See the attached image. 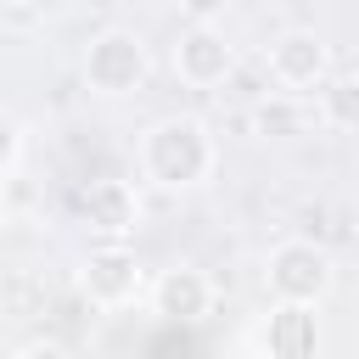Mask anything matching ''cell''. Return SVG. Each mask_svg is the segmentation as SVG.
Here are the masks:
<instances>
[{"mask_svg": "<svg viewBox=\"0 0 359 359\" xmlns=\"http://www.w3.org/2000/svg\"><path fill=\"white\" fill-rule=\"evenodd\" d=\"M213 168H219V140L191 112H168L140 135V174L157 191H196L213 180Z\"/></svg>", "mask_w": 359, "mask_h": 359, "instance_id": "6da1fadb", "label": "cell"}, {"mask_svg": "<svg viewBox=\"0 0 359 359\" xmlns=\"http://www.w3.org/2000/svg\"><path fill=\"white\" fill-rule=\"evenodd\" d=\"M79 73H84V90L101 95V101H123V95H140L151 84V45L140 28H101L90 34L84 56H79Z\"/></svg>", "mask_w": 359, "mask_h": 359, "instance_id": "7a4b0ae2", "label": "cell"}, {"mask_svg": "<svg viewBox=\"0 0 359 359\" xmlns=\"http://www.w3.org/2000/svg\"><path fill=\"white\" fill-rule=\"evenodd\" d=\"M264 286H269L275 303H314L320 309L337 286V258L320 241H303V236L275 241L269 258H264Z\"/></svg>", "mask_w": 359, "mask_h": 359, "instance_id": "3957f363", "label": "cell"}, {"mask_svg": "<svg viewBox=\"0 0 359 359\" xmlns=\"http://www.w3.org/2000/svg\"><path fill=\"white\" fill-rule=\"evenodd\" d=\"M79 292L90 309H129L135 297H146V269L135 258L129 241H95L79 264Z\"/></svg>", "mask_w": 359, "mask_h": 359, "instance_id": "277c9868", "label": "cell"}, {"mask_svg": "<svg viewBox=\"0 0 359 359\" xmlns=\"http://www.w3.org/2000/svg\"><path fill=\"white\" fill-rule=\"evenodd\" d=\"M264 67H269V84H275V90L309 95V90H320V79L331 73V45H325V34H314V28H286V34L269 39Z\"/></svg>", "mask_w": 359, "mask_h": 359, "instance_id": "5b68a950", "label": "cell"}, {"mask_svg": "<svg viewBox=\"0 0 359 359\" xmlns=\"http://www.w3.org/2000/svg\"><path fill=\"white\" fill-rule=\"evenodd\" d=\"M168 62H174V79L185 90H219L236 73V45L224 39L219 22H185Z\"/></svg>", "mask_w": 359, "mask_h": 359, "instance_id": "8992f818", "label": "cell"}, {"mask_svg": "<svg viewBox=\"0 0 359 359\" xmlns=\"http://www.w3.org/2000/svg\"><path fill=\"white\" fill-rule=\"evenodd\" d=\"M146 309L163 325H202L213 314V280L196 264H168L146 280Z\"/></svg>", "mask_w": 359, "mask_h": 359, "instance_id": "52a82bcc", "label": "cell"}, {"mask_svg": "<svg viewBox=\"0 0 359 359\" xmlns=\"http://www.w3.org/2000/svg\"><path fill=\"white\" fill-rule=\"evenodd\" d=\"M79 219H84V230L101 236V241H129V236L140 230V191H135L129 180H118V174H101V180L84 185Z\"/></svg>", "mask_w": 359, "mask_h": 359, "instance_id": "ba28073f", "label": "cell"}, {"mask_svg": "<svg viewBox=\"0 0 359 359\" xmlns=\"http://www.w3.org/2000/svg\"><path fill=\"white\" fill-rule=\"evenodd\" d=\"M258 342L275 353V359H309L320 348V314L314 303H275L258 325Z\"/></svg>", "mask_w": 359, "mask_h": 359, "instance_id": "9c48e42d", "label": "cell"}, {"mask_svg": "<svg viewBox=\"0 0 359 359\" xmlns=\"http://www.w3.org/2000/svg\"><path fill=\"white\" fill-rule=\"evenodd\" d=\"M314 112H320V123L325 129H337V135H359V73H325L320 79V90H314Z\"/></svg>", "mask_w": 359, "mask_h": 359, "instance_id": "30bf717a", "label": "cell"}, {"mask_svg": "<svg viewBox=\"0 0 359 359\" xmlns=\"http://www.w3.org/2000/svg\"><path fill=\"white\" fill-rule=\"evenodd\" d=\"M258 135H275V140H286V135H297L303 129V112H297V95H269V101H258Z\"/></svg>", "mask_w": 359, "mask_h": 359, "instance_id": "8fae6325", "label": "cell"}, {"mask_svg": "<svg viewBox=\"0 0 359 359\" xmlns=\"http://www.w3.org/2000/svg\"><path fill=\"white\" fill-rule=\"evenodd\" d=\"M17 163H22V123H17L11 112H0V180H6Z\"/></svg>", "mask_w": 359, "mask_h": 359, "instance_id": "7c38bea8", "label": "cell"}, {"mask_svg": "<svg viewBox=\"0 0 359 359\" xmlns=\"http://www.w3.org/2000/svg\"><path fill=\"white\" fill-rule=\"evenodd\" d=\"M174 11H180L185 22H219V17L230 11V0H174Z\"/></svg>", "mask_w": 359, "mask_h": 359, "instance_id": "4fadbf2b", "label": "cell"}, {"mask_svg": "<svg viewBox=\"0 0 359 359\" xmlns=\"http://www.w3.org/2000/svg\"><path fill=\"white\" fill-rule=\"evenodd\" d=\"M6 219H11V208H6V191H0V230H6Z\"/></svg>", "mask_w": 359, "mask_h": 359, "instance_id": "5bb4252c", "label": "cell"}]
</instances>
